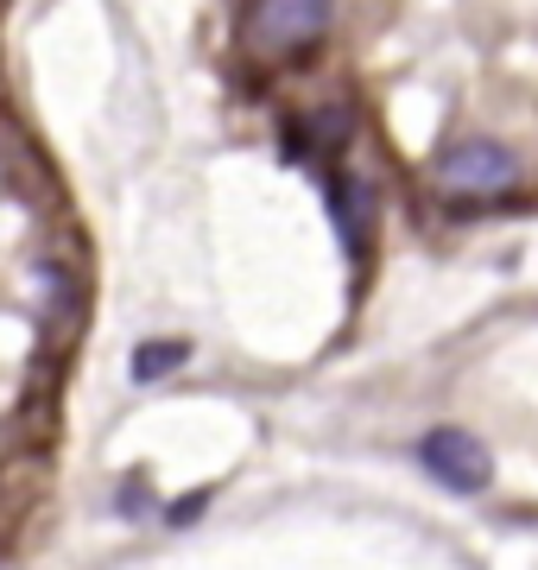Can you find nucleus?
Listing matches in <instances>:
<instances>
[{"label":"nucleus","mask_w":538,"mask_h":570,"mask_svg":"<svg viewBox=\"0 0 538 570\" xmlns=\"http://www.w3.org/2000/svg\"><path fill=\"white\" fill-rule=\"evenodd\" d=\"M323 26H330V0H253L248 39L267 58H291L323 39Z\"/></svg>","instance_id":"1"},{"label":"nucleus","mask_w":538,"mask_h":570,"mask_svg":"<svg viewBox=\"0 0 538 570\" xmlns=\"http://www.w3.org/2000/svg\"><path fill=\"white\" fill-rule=\"evenodd\" d=\"M437 178L450 184L456 197H500V190L519 178V165H514V153L495 146V140H456L450 153H444V165H437Z\"/></svg>","instance_id":"2"},{"label":"nucleus","mask_w":538,"mask_h":570,"mask_svg":"<svg viewBox=\"0 0 538 570\" xmlns=\"http://www.w3.org/2000/svg\"><path fill=\"white\" fill-rule=\"evenodd\" d=\"M171 362H185V343H146V348H140V367H133V374H140V381H159Z\"/></svg>","instance_id":"3"}]
</instances>
